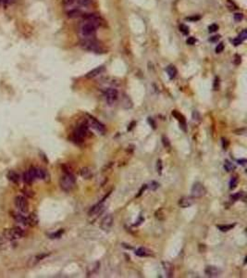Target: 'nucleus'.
Segmentation results:
<instances>
[{
  "label": "nucleus",
  "mask_w": 247,
  "mask_h": 278,
  "mask_svg": "<svg viewBox=\"0 0 247 278\" xmlns=\"http://www.w3.org/2000/svg\"><path fill=\"white\" fill-rule=\"evenodd\" d=\"M81 47L86 51H90L93 53H103L104 48L100 45L99 42H97L94 37L93 38H86L81 41L80 43Z\"/></svg>",
  "instance_id": "nucleus-1"
},
{
  "label": "nucleus",
  "mask_w": 247,
  "mask_h": 278,
  "mask_svg": "<svg viewBox=\"0 0 247 278\" xmlns=\"http://www.w3.org/2000/svg\"><path fill=\"white\" fill-rule=\"evenodd\" d=\"M59 185H60V187L63 191H65V192L71 191V190L75 187V185H76V179L74 177V175L71 172L70 173H65L60 178Z\"/></svg>",
  "instance_id": "nucleus-2"
},
{
  "label": "nucleus",
  "mask_w": 247,
  "mask_h": 278,
  "mask_svg": "<svg viewBox=\"0 0 247 278\" xmlns=\"http://www.w3.org/2000/svg\"><path fill=\"white\" fill-rule=\"evenodd\" d=\"M80 34H81L83 39L86 38H93L94 37V35L96 33V25H94L93 23H88V21H85L83 23V24L80 27Z\"/></svg>",
  "instance_id": "nucleus-3"
},
{
  "label": "nucleus",
  "mask_w": 247,
  "mask_h": 278,
  "mask_svg": "<svg viewBox=\"0 0 247 278\" xmlns=\"http://www.w3.org/2000/svg\"><path fill=\"white\" fill-rule=\"evenodd\" d=\"M26 235L25 231L20 228V227H14L11 229H8L5 230L3 237L6 240H15V239H19V238H22L24 237Z\"/></svg>",
  "instance_id": "nucleus-4"
},
{
  "label": "nucleus",
  "mask_w": 247,
  "mask_h": 278,
  "mask_svg": "<svg viewBox=\"0 0 247 278\" xmlns=\"http://www.w3.org/2000/svg\"><path fill=\"white\" fill-rule=\"evenodd\" d=\"M206 194V189L205 186L201 184L199 182H196L193 185L191 189V195L194 199H198V197L204 196Z\"/></svg>",
  "instance_id": "nucleus-5"
},
{
  "label": "nucleus",
  "mask_w": 247,
  "mask_h": 278,
  "mask_svg": "<svg viewBox=\"0 0 247 278\" xmlns=\"http://www.w3.org/2000/svg\"><path fill=\"white\" fill-rule=\"evenodd\" d=\"M88 134V125L87 124H81V125H79L78 128L75 130L74 134H73V137H74V140H78L80 142L83 141V139L85 138V136Z\"/></svg>",
  "instance_id": "nucleus-6"
},
{
  "label": "nucleus",
  "mask_w": 247,
  "mask_h": 278,
  "mask_svg": "<svg viewBox=\"0 0 247 278\" xmlns=\"http://www.w3.org/2000/svg\"><path fill=\"white\" fill-rule=\"evenodd\" d=\"M14 203H15V206L21 213H24L28 211V207H29L28 201L23 196H17L15 197Z\"/></svg>",
  "instance_id": "nucleus-7"
},
{
  "label": "nucleus",
  "mask_w": 247,
  "mask_h": 278,
  "mask_svg": "<svg viewBox=\"0 0 247 278\" xmlns=\"http://www.w3.org/2000/svg\"><path fill=\"white\" fill-rule=\"evenodd\" d=\"M88 122H89V125L92 126L96 132H98L99 134L104 135V134L106 133V127H105V125H104L102 122H100L98 120H96V118H93V117H92V116H89Z\"/></svg>",
  "instance_id": "nucleus-8"
},
{
  "label": "nucleus",
  "mask_w": 247,
  "mask_h": 278,
  "mask_svg": "<svg viewBox=\"0 0 247 278\" xmlns=\"http://www.w3.org/2000/svg\"><path fill=\"white\" fill-rule=\"evenodd\" d=\"M105 97L106 99V102L109 105H112L114 102H116V100L119 98V92L117 89L113 88V87H110V88H107L105 91Z\"/></svg>",
  "instance_id": "nucleus-9"
},
{
  "label": "nucleus",
  "mask_w": 247,
  "mask_h": 278,
  "mask_svg": "<svg viewBox=\"0 0 247 278\" xmlns=\"http://www.w3.org/2000/svg\"><path fill=\"white\" fill-rule=\"evenodd\" d=\"M113 225V217L111 214H108L106 216H105L103 218V220L101 221V224H100V227L103 231L105 232H108Z\"/></svg>",
  "instance_id": "nucleus-10"
},
{
  "label": "nucleus",
  "mask_w": 247,
  "mask_h": 278,
  "mask_svg": "<svg viewBox=\"0 0 247 278\" xmlns=\"http://www.w3.org/2000/svg\"><path fill=\"white\" fill-rule=\"evenodd\" d=\"M205 274L208 277H217L219 275H220L221 270L217 266L208 265V266H206V268L205 270Z\"/></svg>",
  "instance_id": "nucleus-11"
},
{
  "label": "nucleus",
  "mask_w": 247,
  "mask_h": 278,
  "mask_svg": "<svg viewBox=\"0 0 247 278\" xmlns=\"http://www.w3.org/2000/svg\"><path fill=\"white\" fill-rule=\"evenodd\" d=\"M193 204V199L191 196H183L179 200V206L183 209H186L191 207Z\"/></svg>",
  "instance_id": "nucleus-12"
},
{
  "label": "nucleus",
  "mask_w": 247,
  "mask_h": 278,
  "mask_svg": "<svg viewBox=\"0 0 247 278\" xmlns=\"http://www.w3.org/2000/svg\"><path fill=\"white\" fill-rule=\"evenodd\" d=\"M48 256H49L48 253H41V254L36 255V256H34V257H33V258H31L30 260H29L28 265H29V266H34V265L37 264V263H38L40 261H42V260H43L45 258L48 257Z\"/></svg>",
  "instance_id": "nucleus-13"
},
{
  "label": "nucleus",
  "mask_w": 247,
  "mask_h": 278,
  "mask_svg": "<svg viewBox=\"0 0 247 278\" xmlns=\"http://www.w3.org/2000/svg\"><path fill=\"white\" fill-rule=\"evenodd\" d=\"M162 266H163V270L166 274L167 277H172L174 274V267L169 261H163L162 262Z\"/></svg>",
  "instance_id": "nucleus-14"
},
{
  "label": "nucleus",
  "mask_w": 247,
  "mask_h": 278,
  "mask_svg": "<svg viewBox=\"0 0 247 278\" xmlns=\"http://www.w3.org/2000/svg\"><path fill=\"white\" fill-rule=\"evenodd\" d=\"M33 172L35 179L46 180V178H48V173L46 172V171L41 169V168H33Z\"/></svg>",
  "instance_id": "nucleus-15"
},
{
  "label": "nucleus",
  "mask_w": 247,
  "mask_h": 278,
  "mask_svg": "<svg viewBox=\"0 0 247 278\" xmlns=\"http://www.w3.org/2000/svg\"><path fill=\"white\" fill-rule=\"evenodd\" d=\"M103 210H104V205L102 203H98V204L94 205V206H93L90 209L89 213H88V215L89 216H96V215L102 213Z\"/></svg>",
  "instance_id": "nucleus-16"
},
{
  "label": "nucleus",
  "mask_w": 247,
  "mask_h": 278,
  "mask_svg": "<svg viewBox=\"0 0 247 278\" xmlns=\"http://www.w3.org/2000/svg\"><path fill=\"white\" fill-rule=\"evenodd\" d=\"M104 71H105V67H104V66H99V67H97V68H96V69L92 70L91 71H89L88 74L85 75V77H86V78H94V77H96V76H98L99 74H102Z\"/></svg>",
  "instance_id": "nucleus-17"
},
{
  "label": "nucleus",
  "mask_w": 247,
  "mask_h": 278,
  "mask_svg": "<svg viewBox=\"0 0 247 278\" xmlns=\"http://www.w3.org/2000/svg\"><path fill=\"white\" fill-rule=\"evenodd\" d=\"M172 115L179 121L180 125L181 128L183 129V131H186V129H185L186 122H185V118L183 117V115L180 114V113L179 111H172Z\"/></svg>",
  "instance_id": "nucleus-18"
},
{
  "label": "nucleus",
  "mask_w": 247,
  "mask_h": 278,
  "mask_svg": "<svg viewBox=\"0 0 247 278\" xmlns=\"http://www.w3.org/2000/svg\"><path fill=\"white\" fill-rule=\"evenodd\" d=\"M134 253H135V255L139 256V257H148V256H151L152 254H153L151 250H149L148 248L143 247L137 248Z\"/></svg>",
  "instance_id": "nucleus-19"
},
{
  "label": "nucleus",
  "mask_w": 247,
  "mask_h": 278,
  "mask_svg": "<svg viewBox=\"0 0 247 278\" xmlns=\"http://www.w3.org/2000/svg\"><path fill=\"white\" fill-rule=\"evenodd\" d=\"M7 178H8L10 182L14 183V184H19L20 179L18 172H14V171H9L8 173H7Z\"/></svg>",
  "instance_id": "nucleus-20"
},
{
  "label": "nucleus",
  "mask_w": 247,
  "mask_h": 278,
  "mask_svg": "<svg viewBox=\"0 0 247 278\" xmlns=\"http://www.w3.org/2000/svg\"><path fill=\"white\" fill-rule=\"evenodd\" d=\"M38 224V216L34 213H31L27 217V225L30 226H35Z\"/></svg>",
  "instance_id": "nucleus-21"
},
{
  "label": "nucleus",
  "mask_w": 247,
  "mask_h": 278,
  "mask_svg": "<svg viewBox=\"0 0 247 278\" xmlns=\"http://www.w3.org/2000/svg\"><path fill=\"white\" fill-rule=\"evenodd\" d=\"M12 216L16 220V222H18L19 223L22 224V225H27V217L22 215V213H14Z\"/></svg>",
  "instance_id": "nucleus-22"
},
{
  "label": "nucleus",
  "mask_w": 247,
  "mask_h": 278,
  "mask_svg": "<svg viewBox=\"0 0 247 278\" xmlns=\"http://www.w3.org/2000/svg\"><path fill=\"white\" fill-rule=\"evenodd\" d=\"M83 15V14L82 10L79 9H70V11L67 12V16L69 18H70V19L79 18V17H81Z\"/></svg>",
  "instance_id": "nucleus-23"
},
{
  "label": "nucleus",
  "mask_w": 247,
  "mask_h": 278,
  "mask_svg": "<svg viewBox=\"0 0 247 278\" xmlns=\"http://www.w3.org/2000/svg\"><path fill=\"white\" fill-rule=\"evenodd\" d=\"M80 173H81V176L84 179H91L93 177V172H92L90 168H88V167L83 168Z\"/></svg>",
  "instance_id": "nucleus-24"
},
{
  "label": "nucleus",
  "mask_w": 247,
  "mask_h": 278,
  "mask_svg": "<svg viewBox=\"0 0 247 278\" xmlns=\"http://www.w3.org/2000/svg\"><path fill=\"white\" fill-rule=\"evenodd\" d=\"M166 71H167V74H168V75L169 76L170 79L175 78V76L177 74V69L175 68V66L169 65V67L166 69Z\"/></svg>",
  "instance_id": "nucleus-25"
},
{
  "label": "nucleus",
  "mask_w": 247,
  "mask_h": 278,
  "mask_svg": "<svg viewBox=\"0 0 247 278\" xmlns=\"http://www.w3.org/2000/svg\"><path fill=\"white\" fill-rule=\"evenodd\" d=\"M22 179H23V181L26 183L27 185H31L32 183L34 181V178L33 177V175L31 174V172H29V170L27 171V172H25L24 173H23V176H22Z\"/></svg>",
  "instance_id": "nucleus-26"
},
{
  "label": "nucleus",
  "mask_w": 247,
  "mask_h": 278,
  "mask_svg": "<svg viewBox=\"0 0 247 278\" xmlns=\"http://www.w3.org/2000/svg\"><path fill=\"white\" fill-rule=\"evenodd\" d=\"M99 266H100V263L98 261L94 262L93 264L90 265L88 267V271H87V274H88V275H91V274H93L94 273H96L97 270L99 269Z\"/></svg>",
  "instance_id": "nucleus-27"
},
{
  "label": "nucleus",
  "mask_w": 247,
  "mask_h": 278,
  "mask_svg": "<svg viewBox=\"0 0 247 278\" xmlns=\"http://www.w3.org/2000/svg\"><path fill=\"white\" fill-rule=\"evenodd\" d=\"M224 169L226 170L227 172H232V171L235 170V165L232 163V162H230V160H225V162H224Z\"/></svg>",
  "instance_id": "nucleus-28"
},
{
  "label": "nucleus",
  "mask_w": 247,
  "mask_h": 278,
  "mask_svg": "<svg viewBox=\"0 0 247 278\" xmlns=\"http://www.w3.org/2000/svg\"><path fill=\"white\" fill-rule=\"evenodd\" d=\"M236 225V223L233 224H224V225H217V227L219 228L221 232H228L230 230H231L232 228Z\"/></svg>",
  "instance_id": "nucleus-29"
},
{
  "label": "nucleus",
  "mask_w": 247,
  "mask_h": 278,
  "mask_svg": "<svg viewBox=\"0 0 247 278\" xmlns=\"http://www.w3.org/2000/svg\"><path fill=\"white\" fill-rule=\"evenodd\" d=\"M122 103H123V106H124V108H130L133 107V102L130 101V99L128 97H124Z\"/></svg>",
  "instance_id": "nucleus-30"
},
{
  "label": "nucleus",
  "mask_w": 247,
  "mask_h": 278,
  "mask_svg": "<svg viewBox=\"0 0 247 278\" xmlns=\"http://www.w3.org/2000/svg\"><path fill=\"white\" fill-rule=\"evenodd\" d=\"M63 233H64V230L63 229H60V230H59L57 232H56V233H53V234H51V235H49V237L50 238H59L62 235H63Z\"/></svg>",
  "instance_id": "nucleus-31"
},
{
  "label": "nucleus",
  "mask_w": 247,
  "mask_h": 278,
  "mask_svg": "<svg viewBox=\"0 0 247 278\" xmlns=\"http://www.w3.org/2000/svg\"><path fill=\"white\" fill-rule=\"evenodd\" d=\"M238 185V179L237 177H231L230 181V189H234Z\"/></svg>",
  "instance_id": "nucleus-32"
},
{
  "label": "nucleus",
  "mask_w": 247,
  "mask_h": 278,
  "mask_svg": "<svg viewBox=\"0 0 247 278\" xmlns=\"http://www.w3.org/2000/svg\"><path fill=\"white\" fill-rule=\"evenodd\" d=\"M147 187H149L151 190H153V191H156V190L159 187V184L156 181H151V183L147 186Z\"/></svg>",
  "instance_id": "nucleus-33"
},
{
  "label": "nucleus",
  "mask_w": 247,
  "mask_h": 278,
  "mask_svg": "<svg viewBox=\"0 0 247 278\" xmlns=\"http://www.w3.org/2000/svg\"><path fill=\"white\" fill-rule=\"evenodd\" d=\"M162 170H163V165H162V160L161 159H157L156 160V172L158 174L162 173Z\"/></svg>",
  "instance_id": "nucleus-34"
},
{
  "label": "nucleus",
  "mask_w": 247,
  "mask_h": 278,
  "mask_svg": "<svg viewBox=\"0 0 247 278\" xmlns=\"http://www.w3.org/2000/svg\"><path fill=\"white\" fill-rule=\"evenodd\" d=\"M93 0H77V2L80 6L82 7H88L91 5Z\"/></svg>",
  "instance_id": "nucleus-35"
},
{
  "label": "nucleus",
  "mask_w": 247,
  "mask_h": 278,
  "mask_svg": "<svg viewBox=\"0 0 247 278\" xmlns=\"http://www.w3.org/2000/svg\"><path fill=\"white\" fill-rule=\"evenodd\" d=\"M162 143H163V146L165 148H169L170 147V142L169 140V138L167 136H165V135L162 136Z\"/></svg>",
  "instance_id": "nucleus-36"
},
{
  "label": "nucleus",
  "mask_w": 247,
  "mask_h": 278,
  "mask_svg": "<svg viewBox=\"0 0 247 278\" xmlns=\"http://www.w3.org/2000/svg\"><path fill=\"white\" fill-rule=\"evenodd\" d=\"M22 192H23V194L25 195V196H30V197H32V196H33V190H31L30 188H24L23 190H22Z\"/></svg>",
  "instance_id": "nucleus-37"
},
{
  "label": "nucleus",
  "mask_w": 247,
  "mask_h": 278,
  "mask_svg": "<svg viewBox=\"0 0 247 278\" xmlns=\"http://www.w3.org/2000/svg\"><path fill=\"white\" fill-rule=\"evenodd\" d=\"M180 31L184 34H188L189 33V28H188V26H186L184 24H180Z\"/></svg>",
  "instance_id": "nucleus-38"
},
{
  "label": "nucleus",
  "mask_w": 247,
  "mask_h": 278,
  "mask_svg": "<svg viewBox=\"0 0 247 278\" xmlns=\"http://www.w3.org/2000/svg\"><path fill=\"white\" fill-rule=\"evenodd\" d=\"M219 30V25L217 24H211L209 27H208V32L209 33H215L216 31Z\"/></svg>",
  "instance_id": "nucleus-39"
},
{
  "label": "nucleus",
  "mask_w": 247,
  "mask_h": 278,
  "mask_svg": "<svg viewBox=\"0 0 247 278\" xmlns=\"http://www.w3.org/2000/svg\"><path fill=\"white\" fill-rule=\"evenodd\" d=\"M238 37H239L240 39H241L242 41H244V40L247 38V31H246V30H243L241 33L239 34Z\"/></svg>",
  "instance_id": "nucleus-40"
},
{
  "label": "nucleus",
  "mask_w": 247,
  "mask_h": 278,
  "mask_svg": "<svg viewBox=\"0 0 247 278\" xmlns=\"http://www.w3.org/2000/svg\"><path fill=\"white\" fill-rule=\"evenodd\" d=\"M243 196V192H238V193L234 194L233 196H231V199H234V200H238V199H241Z\"/></svg>",
  "instance_id": "nucleus-41"
},
{
  "label": "nucleus",
  "mask_w": 247,
  "mask_h": 278,
  "mask_svg": "<svg viewBox=\"0 0 247 278\" xmlns=\"http://www.w3.org/2000/svg\"><path fill=\"white\" fill-rule=\"evenodd\" d=\"M162 210H159L156 213V217L158 219V220H163L164 219V213H162Z\"/></svg>",
  "instance_id": "nucleus-42"
},
{
  "label": "nucleus",
  "mask_w": 247,
  "mask_h": 278,
  "mask_svg": "<svg viewBox=\"0 0 247 278\" xmlns=\"http://www.w3.org/2000/svg\"><path fill=\"white\" fill-rule=\"evenodd\" d=\"M243 19V13H236L234 15V20L236 21H241Z\"/></svg>",
  "instance_id": "nucleus-43"
},
{
  "label": "nucleus",
  "mask_w": 247,
  "mask_h": 278,
  "mask_svg": "<svg viewBox=\"0 0 247 278\" xmlns=\"http://www.w3.org/2000/svg\"><path fill=\"white\" fill-rule=\"evenodd\" d=\"M223 49H224V45L222 43H220L219 45H217L216 47V53H221Z\"/></svg>",
  "instance_id": "nucleus-44"
},
{
  "label": "nucleus",
  "mask_w": 247,
  "mask_h": 278,
  "mask_svg": "<svg viewBox=\"0 0 247 278\" xmlns=\"http://www.w3.org/2000/svg\"><path fill=\"white\" fill-rule=\"evenodd\" d=\"M193 119L194 121H200V114L198 113L197 111H193Z\"/></svg>",
  "instance_id": "nucleus-45"
},
{
  "label": "nucleus",
  "mask_w": 247,
  "mask_h": 278,
  "mask_svg": "<svg viewBox=\"0 0 247 278\" xmlns=\"http://www.w3.org/2000/svg\"><path fill=\"white\" fill-rule=\"evenodd\" d=\"M232 43H233V45H234L235 47H238V46H240V45H241V44L243 43V41L240 39L239 37H237V38H235V39L232 40Z\"/></svg>",
  "instance_id": "nucleus-46"
},
{
  "label": "nucleus",
  "mask_w": 247,
  "mask_h": 278,
  "mask_svg": "<svg viewBox=\"0 0 247 278\" xmlns=\"http://www.w3.org/2000/svg\"><path fill=\"white\" fill-rule=\"evenodd\" d=\"M221 140H222V147H223V148H224V149H227V148L229 147V142H228V140H227L226 138H224V137L221 139Z\"/></svg>",
  "instance_id": "nucleus-47"
},
{
  "label": "nucleus",
  "mask_w": 247,
  "mask_h": 278,
  "mask_svg": "<svg viewBox=\"0 0 247 278\" xmlns=\"http://www.w3.org/2000/svg\"><path fill=\"white\" fill-rule=\"evenodd\" d=\"M195 42H196V39L194 38V37H189L188 39H187V41H186V43L188 44V45H194L195 44Z\"/></svg>",
  "instance_id": "nucleus-48"
},
{
  "label": "nucleus",
  "mask_w": 247,
  "mask_h": 278,
  "mask_svg": "<svg viewBox=\"0 0 247 278\" xmlns=\"http://www.w3.org/2000/svg\"><path fill=\"white\" fill-rule=\"evenodd\" d=\"M146 188H147V185H143V186H142V188L139 190V193H138V195L136 196V197H139V196H141V195L144 192V190L146 189Z\"/></svg>",
  "instance_id": "nucleus-49"
},
{
  "label": "nucleus",
  "mask_w": 247,
  "mask_h": 278,
  "mask_svg": "<svg viewBox=\"0 0 247 278\" xmlns=\"http://www.w3.org/2000/svg\"><path fill=\"white\" fill-rule=\"evenodd\" d=\"M75 2V0H63L64 6H70Z\"/></svg>",
  "instance_id": "nucleus-50"
},
{
  "label": "nucleus",
  "mask_w": 247,
  "mask_h": 278,
  "mask_svg": "<svg viewBox=\"0 0 247 278\" xmlns=\"http://www.w3.org/2000/svg\"><path fill=\"white\" fill-rule=\"evenodd\" d=\"M148 122H149V124H150V125H151L152 127H153L154 129H156V122H155L154 119H152V118H148Z\"/></svg>",
  "instance_id": "nucleus-51"
},
{
  "label": "nucleus",
  "mask_w": 247,
  "mask_h": 278,
  "mask_svg": "<svg viewBox=\"0 0 247 278\" xmlns=\"http://www.w3.org/2000/svg\"><path fill=\"white\" fill-rule=\"evenodd\" d=\"M219 78H216L215 84H214V89H215V90H217V88H219Z\"/></svg>",
  "instance_id": "nucleus-52"
},
{
  "label": "nucleus",
  "mask_w": 247,
  "mask_h": 278,
  "mask_svg": "<svg viewBox=\"0 0 247 278\" xmlns=\"http://www.w3.org/2000/svg\"><path fill=\"white\" fill-rule=\"evenodd\" d=\"M219 35H215V36H212V37L210 38L209 40L211 41V42H215V41L219 40Z\"/></svg>",
  "instance_id": "nucleus-53"
},
{
  "label": "nucleus",
  "mask_w": 247,
  "mask_h": 278,
  "mask_svg": "<svg viewBox=\"0 0 247 278\" xmlns=\"http://www.w3.org/2000/svg\"><path fill=\"white\" fill-rule=\"evenodd\" d=\"M238 162H239V164H241V165H244V164L246 163V159H239Z\"/></svg>",
  "instance_id": "nucleus-54"
},
{
  "label": "nucleus",
  "mask_w": 247,
  "mask_h": 278,
  "mask_svg": "<svg viewBox=\"0 0 247 278\" xmlns=\"http://www.w3.org/2000/svg\"><path fill=\"white\" fill-rule=\"evenodd\" d=\"M200 19V17H193V18H189V20H198Z\"/></svg>",
  "instance_id": "nucleus-55"
},
{
  "label": "nucleus",
  "mask_w": 247,
  "mask_h": 278,
  "mask_svg": "<svg viewBox=\"0 0 247 278\" xmlns=\"http://www.w3.org/2000/svg\"><path fill=\"white\" fill-rule=\"evenodd\" d=\"M15 1H16V0H6V2H7V3H9V4L14 3V2H15Z\"/></svg>",
  "instance_id": "nucleus-56"
},
{
  "label": "nucleus",
  "mask_w": 247,
  "mask_h": 278,
  "mask_svg": "<svg viewBox=\"0 0 247 278\" xmlns=\"http://www.w3.org/2000/svg\"><path fill=\"white\" fill-rule=\"evenodd\" d=\"M3 1H4V0H0V4H1V3H2Z\"/></svg>",
  "instance_id": "nucleus-57"
}]
</instances>
